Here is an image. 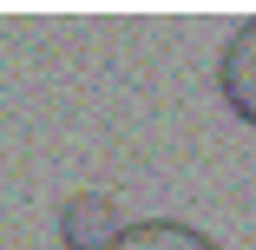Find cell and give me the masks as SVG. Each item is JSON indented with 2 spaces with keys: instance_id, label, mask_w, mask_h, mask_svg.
<instances>
[{
  "instance_id": "obj_1",
  "label": "cell",
  "mask_w": 256,
  "mask_h": 250,
  "mask_svg": "<svg viewBox=\"0 0 256 250\" xmlns=\"http://www.w3.org/2000/svg\"><path fill=\"white\" fill-rule=\"evenodd\" d=\"M118 230H125V217L106 191H72L60 204V243L66 250H112Z\"/></svg>"
},
{
  "instance_id": "obj_2",
  "label": "cell",
  "mask_w": 256,
  "mask_h": 250,
  "mask_svg": "<svg viewBox=\"0 0 256 250\" xmlns=\"http://www.w3.org/2000/svg\"><path fill=\"white\" fill-rule=\"evenodd\" d=\"M217 86H224V106H230L243 125H256V20H243V27L224 40Z\"/></svg>"
},
{
  "instance_id": "obj_3",
  "label": "cell",
  "mask_w": 256,
  "mask_h": 250,
  "mask_svg": "<svg viewBox=\"0 0 256 250\" xmlns=\"http://www.w3.org/2000/svg\"><path fill=\"white\" fill-rule=\"evenodd\" d=\"M112 250H217V237H204V230H190L178 217H138V224L118 230Z\"/></svg>"
}]
</instances>
